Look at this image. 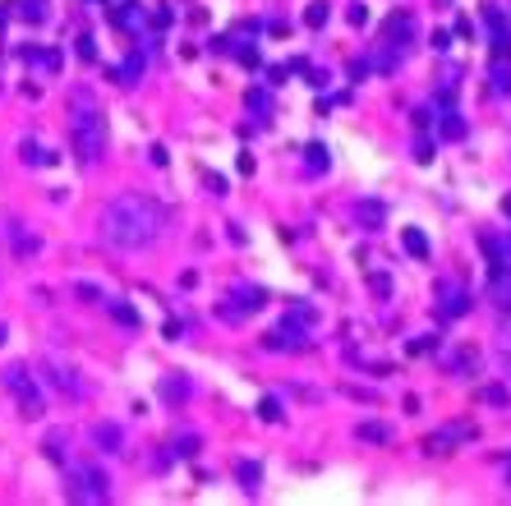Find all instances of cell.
Segmentation results:
<instances>
[{
  "instance_id": "277c9868",
  "label": "cell",
  "mask_w": 511,
  "mask_h": 506,
  "mask_svg": "<svg viewBox=\"0 0 511 506\" xmlns=\"http://www.w3.org/2000/svg\"><path fill=\"white\" fill-rule=\"evenodd\" d=\"M5 382L19 391V405H23V419H42V396H37V387L32 382H23V368H5Z\"/></svg>"
},
{
  "instance_id": "5b68a950",
  "label": "cell",
  "mask_w": 511,
  "mask_h": 506,
  "mask_svg": "<svg viewBox=\"0 0 511 506\" xmlns=\"http://www.w3.org/2000/svg\"><path fill=\"white\" fill-rule=\"evenodd\" d=\"M93 442L102 446V451H115V446H120V428H115V424H97V428H93Z\"/></svg>"
},
{
  "instance_id": "7a4b0ae2",
  "label": "cell",
  "mask_w": 511,
  "mask_h": 506,
  "mask_svg": "<svg viewBox=\"0 0 511 506\" xmlns=\"http://www.w3.org/2000/svg\"><path fill=\"white\" fill-rule=\"evenodd\" d=\"M69 143H74L78 161H83V166H93L97 157H102V115L83 106L74 120H69Z\"/></svg>"
},
{
  "instance_id": "3957f363",
  "label": "cell",
  "mask_w": 511,
  "mask_h": 506,
  "mask_svg": "<svg viewBox=\"0 0 511 506\" xmlns=\"http://www.w3.org/2000/svg\"><path fill=\"white\" fill-rule=\"evenodd\" d=\"M65 492L78 497V502H97V497H106V474L97 465H74L69 479H65Z\"/></svg>"
},
{
  "instance_id": "6da1fadb",
  "label": "cell",
  "mask_w": 511,
  "mask_h": 506,
  "mask_svg": "<svg viewBox=\"0 0 511 506\" xmlns=\"http://www.w3.org/2000/svg\"><path fill=\"white\" fill-rule=\"evenodd\" d=\"M97 226H102V235H106L111 244L134 249V244H143V240L152 235V212H148V203H143V198L124 194V198H115L106 212L97 216Z\"/></svg>"
}]
</instances>
